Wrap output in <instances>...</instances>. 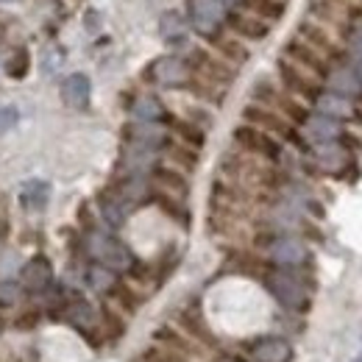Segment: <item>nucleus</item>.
I'll use <instances>...</instances> for the list:
<instances>
[{"instance_id": "obj_1", "label": "nucleus", "mask_w": 362, "mask_h": 362, "mask_svg": "<svg viewBox=\"0 0 362 362\" xmlns=\"http://www.w3.org/2000/svg\"><path fill=\"white\" fill-rule=\"evenodd\" d=\"M254 248L259 251V257L273 265V268H290V271H301L310 262V245L290 231H271L262 228L254 237Z\"/></svg>"}, {"instance_id": "obj_2", "label": "nucleus", "mask_w": 362, "mask_h": 362, "mask_svg": "<svg viewBox=\"0 0 362 362\" xmlns=\"http://www.w3.org/2000/svg\"><path fill=\"white\" fill-rule=\"evenodd\" d=\"M259 281L265 284V290L271 293L273 301H276L284 313L301 315V313H307L310 304H313V293H310V287H307V279L298 271L268 265L265 271L259 273Z\"/></svg>"}, {"instance_id": "obj_3", "label": "nucleus", "mask_w": 362, "mask_h": 362, "mask_svg": "<svg viewBox=\"0 0 362 362\" xmlns=\"http://www.w3.org/2000/svg\"><path fill=\"white\" fill-rule=\"evenodd\" d=\"M84 251H87V257H90L92 262H98V265H103V268H109V271L115 273H129L132 265L136 262L132 248L120 237H115L109 231H92V234H87Z\"/></svg>"}, {"instance_id": "obj_4", "label": "nucleus", "mask_w": 362, "mask_h": 362, "mask_svg": "<svg viewBox=\"0 0 362 362\" xmlns=\"http://www.w3.org/2000/svg\"><path fill=\"white\" fill-rule=\"evenodd\" d=\"M231 139L237 145V151L259 159V162H268V165H279L284 159V142H279L276 136H271L268 132L257 129V126H248V123H240L234 132H231Z\"/></svg>"}, {"instance_id": "obj_5", "label": "nucleus", "mask_w": 362, "mask_h": 362, "mask_svg": "<svg viewBox=\"0 0 362 362\" xmlns=\"http://www.w3.org/2000/svg\"><path fill=\"white\" fill-rule=\"evenodd\" d=\"M301 42H307V45L317 50L323 59H329L332 64H346L349 59H351V53H349V47L346 42L334 34V31H329V28H323V25H317L315 20H301L298 23V34H296Z\"/></svg>"}, {"instance_id": "obj_6", "label": "nucleus", "mask_w": 362, "mask_h": 362, "mask_svg": "<svg viewBox=\"0 0 362 362\" xmlns=\"http://www.w3.org/2000/svg\"><path fill=\"white\" fill-rule=\"evenodd\" d=\"M187 64H189L192 78H198L209 87H228L234 81V67L206 47H192L187 56Z\"/></svg>"}, {"instance_id": "obj_7", "label": "nucleus", "mask_w": 362, "mask_h": 362, "mask_svg": "<svg viewBox=\"0 0 362 362\" xmlns=\"http://www.w3.org/2000/svg\"><path fill=\"white\" fill-rule=\"evenodd\" d=\"M62 320L67 323V326H73L81 337H87L92 346H98L100 343V313H98V307L92 304L90 298H84L81 293H70V298H67V304H64V313H62Z\"/></svg>"}, {"instance_id": "obj_8", "label": "nucleus", "mask_w": 362, "mask_h": 362, "mask_svg": "<svg viewBox=\"0 0 362 362\" xmlns=\"http://www.w3.org/2000/svg\"><path fill=\"white\" fill-rule=\"evenodd\" d=\"M187 8H189V25L198 37L215 42L223 34L228 11L221 0H187Z\"/></svg>"}, {"instance_id": "obj_9", "label": "nucleus", "mask_w": 362, "mask_h": 362, "mask_svg": "<svg viewBox=\"0 0 362 362\" xmlns=\"http://www.w3.org/2000/svg\"><path fill=\"white\" fill-rule=\"evenodd\" d=\"M145 78L162 90H184V87H189L192 73H189L187 59H181L176 53H168V56H159L148 64Z\"/></svg>"}, {"instance_id": "obj_10", "label": "nucleus", "mask_w": 362, "mask_h": 362, "mask_svg": "<svg viewBox=\"0 0 362 362\" xmlns=\"http://www.w3.org/2000/svg\"><path fill=\"white\" fill-rule=\"evenodd\" d=\"M276 73H279V87L287 92V95H293V98L304 100L307 106H313V103H315V98L323 92V84L317 81L315 76H310L307 70L296 67V64H293V62H287L284 56L276 62Z\"/></svg>"}, {"instance_id": "obj_11", "label": "nucleus", "mask_w": 362, "mask_h": 362, "mask_svg": "<svg viewBox=\"0 0 362 362\" xmlns=\"http://www.w3.org/2000/svg\"><path fill=\"white\" fill-rule=\"evenodd\" d=\"M301 134L307 136V142L310 145H346L349 151H351V142H349V129H346V123H340V120H332V117H326V115H317L313 112L310 115V120L301 126Z\"/></svg>"}, {"instance_id": "obj_12", "label": "nucleus", "mask_w": 362, "mask_h": 362, "mask_svg": "<svg viewBox=\"0 0 362 362\" xmlns=\"http://www.w3.org/2000/svg\"><path fill=\"white\" fill-rule=\"evenodd\" d=\"M123 139H126V145L145 148V151H153V153H165L168 145L173 142V134L162 123H134L132 120L123 129Z\"/></svg>"}, {"instance_id": "obj_13", "label": "nucleus", "mask_w": 362, "mask_h": 362, "mask_svg": "<svg viewBox=\"0 0 362 362\" xmlns=\"http://www.w3.org/2000/svg\"><path fill=\"white\" fill-rule=\"evenodd\" d=\"M20 287H23V293H28V296H42L47 293L53 284H56V279H53V262L47 259L45 254H34L31 259H25V265L20 268Z\"/></svg>"}, {"instance_id": "obj_14", "label": "nucleus", "mask_w": 362, "mask_h": 362, "mask_svg": "<svg viewBox=\"0 0 362 362\" xmlns=\"http://www.w3.org/2000/svg\"><path fill=\"white\" fill-rule=\"evenodd\" d=\"M281 53H284L287 62H293L296 67H301V70H307L310 76H315L320 84L326 81V76H329V70H332V62L323 59V56H320L317 50H313L307 42H301L298 37H293V40L284 45Z\"/></svg>"}, {"instance_id": "obj_15", "label": "nucleus", "mask_w": 362, "mask_h": 362, "mask_svg": "<svg viewBox=\"0 0 362 362\" xmlns=\"http://www.w3.org/2000/svg\"><path fill=\"white\" fill-rule=\"evenodd\" d=\"M226 28L228 34H234L243 42H262L271 34V23H265L262 17H257L251 11H240V8L226 14Z\"/></svg>"}, {"instance_id": "obj_16", "label": "nucleus", "mask_w": 362, "mask_h": 362, "mask_svg": "<svg viewBox=\"0 0 362 362\" xmlns=\"http://www.w3.org/2000/svg\"><path fill=\"white\" fill-rule=\"evenodd\" d=\"M307 156L317 173H329V176H340L351 165V151L337 142L334 145H313V151Z\"/></svg>"}, {"instance_id": "obj_17", "label": "nucleus", "mask_w": 362, "mask_h": 362, "mask_svg": "<svg viewBox=\"0 0 362 362\" xmlns=\"http://www.w3.org/2000/svg\"><path fill=\"white\" fill-rule=\"evenodd\" d=\"M151 343L165 346V349H173V351H179V354L189 357V360H198V357H206L209 354L206 349H201L195 340H189L179 326H173V323H159L153 329V334H151Z\"/></svg>"}, {"instance_id": "obj_18", "label": "nucleus", "mask_w": 362, "mask_h": 362, "mask_svg": "<svg viewBox=\"0 0 362 362\" xmlns=\"http://www.w3.org/2000/svg\"><path fill=\"white\" fill-rule=\"evenodd\" d=\"M323 90L334 92L340 98H349V100H362V81L357 76V70L351 67V62L346 64H332L326 81H323Z\"/></svg>"}, {"instance_id": "obj_19", "label": "nucleus", "mask_w": 362, "mask_h": 362, "mask_svg": "<svg viewBox=\"0 0 362 362\" xmlns=\"http://www.w3.org/2000/svg\"><path fill=\"white\" fill-rule=\"evenodd\" d=\"M248 357L254 362H293V343L281 334H265L248 343Z\"/></svg>"}, {"instance_id": "obj_20", "label": "nucleus", "mask_w": 362, "mask_h": 362, "mask_svg": "<svg viewBox=\"0 0 362 362\" xmlns=\"http://www.w3.org/2000/svg\"><path fill=\"white\" fill-rule=\"evenodd\" d=\"M313 112L326 115V117H332V120H340V123H357V120H362L360 109H357L354 100L340 98V95H334V92H329V90H323L315 98Z\"/></svg>"}, {"instance_id": "obj_21", "label": "nucleus", "mask_w": 362, "mask_h": 362, "mask_svg": "<svg viewBox=\"0 0 362 362\" xmlns=\"http://www.w3.org/2000/svg\"><path fill=\"white\" fill-rule=\"evenodd\" d=\"M95 206H98V209H95L98 218H100L109 228H123L126 226V221H129V215H132V206H129L112 187H106V189L98 192Z\"/></svg>"}, {"instance_id": "obj_22", "label": "nucleus", "mask_w": 362, "mask_h": 362, "mask_svg": "<svg viewBox=\"0 0 362 362\" xmlns=\"http://www.w3.org/2000/svg\"><path fill=\"white\" fill-rule=\"evenodd\" d=\"M176 326H179L189 340H195L201 349H206V351H218V340H215L212 329L206 326V320L201 317L198 310H184V313L179 315V320H176Z\"/></svg>"}, {"instance_id": "obj_23", "label": "nucleus", "mask_w": 362, "mask_h": 362, "mask_svg": "<svg viewBox=\"0 0 362 362\" xmlns=\"http://www.w3.org/2000/svg\"><path fill=\"white\" fill-rule=\"evenodd\" d=\"M151 184L159 192H168V195L181 198V201L189 195V179H187V173H181L179 168H173V165H156L153 173H151Z\"/></svg>"}, {"instance_id": "obj_24", "label": "nucleus", "mask_w": 362, "mask_h": 362, "mask_svg": "<svg viewBox=\"0 0 362 362\" xmlns=\"http://www.w3.org/2000/svg\"><path fill=\"white\" fill-rule=\"evenodd\" d=\"M62 100H64V106H70V109H87L90 106V98H92V81L87 73H70L64 81H62Z\"/></svg>"}, {"instance_id": "obj_25", "label": "nucleus", "mask_w": 362, "mask_h": 362, "mask_svg": "<svg viewBox=\"0 0 362 362\" xmlns=\"http://www.w3.org/2000/svg\"><path fill=\"white\" fill-rule=\"evenodd\" d=\"M129 112H132V120L134 123H170V112L168 106L156 98V95H139L129 103Z\"/></svg>"}, {"instance_id": "obj_26", "label": "nucleus", "mask_w": 362, "mask_h": 362, "mask_svg": "<svg viewBox=\"0 0 362 362\" xmlns=\"http://www.w3.org/2000/svg\"><path fill=\"white\" fill-rule=\"evenodd\" d=\"M112 189H115L129 206L148 204V201L153 198V184H151L148 176H126V173H123V179L117 181Z\"/></svg>"}, {"instance_id": "obj_27", "label": "nucleus", "mask_w": 362, "mask_h": 362, "mask_svg": "<svg viewBox=\"0 0 362 362\" xmlns=\"http://www.w3.org/2000/svg\"><path fill=\"white\" fill-rule=\"evenodd\" d=\"M84 281H87V287H90L95 296L109 298V296L115 293V287L120 284V273H115V271H109V268H103V265H98V262H92L90 268L84 271Z\"/></svg>"}, {"instance_id": "obj_28", "label": "nucleus", "mask_w": 362, "mask_h": 362, "mask_svg": "<svg viewBox=\"0 0 362 362\" xmlns=\"http://www.w3.org/2000/svg\"><path fill=\"white\" fill-rule=\"evenodd\" d=\"M212 45H215V53H218L223 62H228L231 67H240V64H245V62L251 59L248 45H245L243 40H237L234 34H226V31H223Z\"/></svg>"}, {"instance_id": "obj_29", "label": "nucleus", "mask_w": 362, "mask_h": 362, "mask_svg": "<svg viewBox=\"0 0 362 362\" xmlns=\"http://www.w3.org/2000/svg\"><path fill=\"white\" fill-rule=\"evenodd\" d=\"M50 201V184L42 179H31L20 189V204L25 212H42Z\"/></svg>"}, {"instance_id": "obj_30", "label": "nucleus", "mask_w": 362, "mask_h": 362, "mask_svg": "<svg viewBox=\"0 0 362 362\" xmlns=\"http://www.w3.org/2000/svg\"><path fill=\"white\" fill-rule=\"evenodd\" d=\"M159 34H162V40H165L168 45H173V47L184 45L187 37H189L187 20L181 17L179 11H165L162 20H159Z\"/></svg>"}, {"instance_id": "obj_31", "label": "nucleus", "mask_w": 362, "mask_h": 362, "mask_svg": "<svg viewBox=\"0 0 362 362\" xmlns=\"http://www.w3.org/2000/svg\"><path fill=\"white\" fill-rule=\"evenodd\" d=\"M142 296L136 293L134 284H129V281H120L117 287H115V293L109 296V304L115 307V310H120L126 317H132L139 313V307H142Z\"/></svg>"}, {"instance_id": "obj_32", "label": "nucleus", "mask_w": 362, "mask_h": 362, "mask_svg": "<svg viewBox=\"0 0 362 362\" xmlns=\"http://www.w3.org/2000/svg\"><path fill=\"white\" fill-rule=\"evenodd\" d=\"M100 334H103V340H109V343H115V340H120L123 334H126V315L120 313V310H115L112 304H103L100 310Z\"/></svg>"}, {"instance_id": "obj_33", "label": "nucleus", "mask_w": 362, "mask_h": 362, "mask_svg": "<svg viewBox=\"0 0 362 362\" xmlns=\"http://www.w3.org/2000/svg\"><path fill=\"white\" fill-rule=\"evenodd\" d=\"M165 156H168V162H170L173 168H179L181 173H192V170L198 168V162H201L198 151L189 148V145H184V142H179V139H173V142L168 145Z\"/></svg>"}, {"instance_id": "obj_34", "label": "nucleus", "mask_w": 362, "mask_h": 362, "mask_svg": "<svg viewBox=\"0 0 362 362\" xmlns=\"http://www.w3.org/2000/svg\"><path fill=\"white\" fill-rule=\"evenodd\" d=\"M170 134L179 136V142L184 145H189V148H195V151H201L204 148V142H206V132L201 129V126H195V123H189L187 117H170Z\"/></svg>"}, {"instance_id": "obj_35", "label": "nucleus", "mask_w": 362, "mask_h": 362, "mask_svg": "<svg viewBox=\"0 0 362 362\" xmlns=\"http://www.w3.org/2000/svg\"><path fill=\"white\" fill-rule=\"evenodd\" d=\"M28 73H31V53L25 47H17L14 53H8V59H6V76L11 81H23Z\"/></svg>"}, {"instance_id": "obj_36", "label": "nucleus", "mask_w": 362, "mask_h": 362, "mask_svg": "<svg viewBox=\"0 0 362 362\" xmlns=\"http://www.w3.org/2000/svg\"><path fill=\"white\" fill-rule=\"evenodd\" d=\"M139 362H192L189 357H184L179 351H173V349H165V346H156V343H151V346H145L142 351H139Z\"/></svg>"}, {"instance_id": "obj_37", "label": "nucleus", "mask_w": 362, "mask_h": 362, "mask_svg": "<svg viewBox=\"0 0 362 362\" xmlns=\"http://www.w3.org/2000/svg\"><path fill=\"white\" fill-rule=\"evenodd\" d=\"M284 6H287V3H276V0H248V3H245V8H248L251 14H257V17H262L265 23L279 20V17L284 14Z\"/></svg>"}, {"instance_id": "obj_38", "label": "nucleus", "mask_w": 362, "mask_h": 362, "mask_svg": "<svg viewBox=\"0 0 362 362\" xmlns=\"http://www.w3.org/2000/svg\"><path fill=\"white\" fill-rule=\"evenodd\" d=\"M23 296V287L17 279H0V310H8L20 301Z\"/></svg>"}, {"instance_id": "obj_39", "label": "nucleus", "mask_w": 362, "mask_h": 362, "mask_svg": "<svg viewBox=\"0 0 362 362\" xmlns=\"http://www.w3.org/2000/svg\"><path fill=\"white\" fill-rule=\"evenodd\" d=\"M346 47H349V53L354 59H362V17L354 20V25H351V31L346 37Z\"/></svg>"}, {"instance_id": "obj_40", "label": "nucleus", "mask_w": 362, "mask_h": 362, "mask_svg": "<svg viewBox=\"0 0 362 362\" xmlns=\"http://www.w3.org/2000/svg\"><path fill=\"white\" fill-rule=\"evenodd\" d=\"M40 320H42V313H40L37 307H28V310H23L20 315L14 317V326L23 329V332H28V329H37Z\"/></svg>"}, {"instance_id": "obj_41", "label": "nucleus", "mask_w": 362, "mask_h": 362, "mask_svg": "<svg viewBox=\"0 0 362 362\" xmlns=\"http://www.w3.org/2000/svg\"><path fill=\"white\" fill-rule=\"evenodd\" d=\"M20 123V109L17 106H0V134H8Z\"/></svg>"}, {"instance_id": "obj_42", "label": "nucleus", "mask_w": 362, "mask_h": 362, "mask_svg": "<svg viewBox=\"0 0 362 362\" xmlns=\"http://www.w3.org/2000/svg\"><path fill=\"white\" fill-rule=\"evenodd\" d=\"M78 223H81V228H84V234H92V231H98V221L92 218L90 204H81V206H78Z\"/></svg>"}, {"instance_id": "obj_43", "label": "nucleus", "mask_w": 362, "mask_h": 362, "mask_svg": "<svg viewBox=\"0 0 362 362\" xmlns=\"http://www.w3.org/2000/svg\"><path fill=\"white\" fill-rule=\"evenodd\" d=\"M221 3H223V6H226V8H231V11H234V8H237V6H245V3H248V0H221Z\"/></svg>"}, {"instance_id": "obj_44", "label": "nucleus", "mask_w": 362, "mask_h": 362, "mask_svg": "<svg viewBox=\"0 0 362 362\" xmlns=\"http://www.w3.org/2000/svg\"><path fill=\"white\" fill-rule=\"evenodd\" d=\"M8 362H23V360H20V357H11V360H8Z\"/></svg>"}, {"instance_id": "obj_45", "label": "nucleus", "mask_w": 362, "mask_h": 362, "mask_svg": "<svg viewBox=\"0 0 362 362\" xmlns=\"http://www.w3.org/2000/svg\"><path fill=\"white\" fill-rule=\"evenodd\" d=\"M0 332H3V317H0Z\"/></svg>"}, {"instance_id": "obj_46", "label": "nucleus", "mask_w": 362, "mask_h": 362, "mask_svg": "<svg viewBox=\"0 0 362 362\" xmlns=\"http://www.w3.org/2000/svg\"><path fill=\"white\" fill-rule=\"evenodd\" d=\"M0 3H11V0H0Z\"/></svg>"}, {"instance_id": "obj_47", "label": "nucleus", "mask_w": 362, "mask_h": 362, "mask_svg": "<svg viewBox=\"0 0 362 362\" xmlns=\"http://www.w3.org/2000/svg\"><path fill=\"white\" fill-rule=\"evenodd\" d=\"M276 3H287V0H276Z\"/></svg>"}, {"instance_id": "obj_48", "label": "nucleus", "mask_w": 362, "mask_h": 362, "mask_svg": "<svg viewBox=\"0 0 362 362\" xmlns=\"http://www.w3.org/2000/svg\"><path fill=\"white\" fill-rule=\"evenodd\" d=\"M134 362H139V360H134Z\"/></svg>"}]
</instances>
